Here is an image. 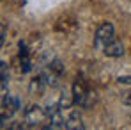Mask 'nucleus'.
<instances>
[{
	"label": "nucleus",
	"mask_w": 131,
	"mask_h": 130,
	"mask_svg": "<svg viewBox=\"0 0 131 130\" xmlns=\"http://www.w3.org/2000/svg\"><path fill=\"white\" fill-rule=\"evenodd\" d=\"M64 71L66 68L62 64V61H59V59H53V61H50L48 64L43 66V70L39 71V75L43 77V80L46 82V86H57L59 84V80L64 77Z\"/></svg>",
	"instance_id": "1"
},
{
	"label": "nucleus",
	"mask_w": 131,
	"mask_h": 130,
	"mask_svg": "<svg viewBox=\"0 0 131 130\" xmlns=\"http://www.w3.org/2000/svg\"><path fill=\"white\" fill-rule=\"evenodd\" d=\"M46 121H48V112L41 105L34 103L28 109H25L23 123H25L27 128H41V127H44L43 123H46Z\"/></svg>",
	"instance_id": "2"
},
{
	"label": "nucleus",
	"mask_w": 131,
	"mask_h": 130,
	"mask_svg": "<svg viewBox=\"0 0 131 130\" xmlns=\"http://www.w3.org/2000/svg\"><path fill=\"white\" fill-rule=\"evenodd\" d=\"M71 94H73V102L76 107H82V109H87L94 103L92 100V93L87 89L85 82L82 79H76L73 82V87H71Z\"/></svg>",
	"instance_id": "3"
},
{
	"label": "nucleus",
	"mask_w": 131,
	"mask_h": 130,
	"mask_svg": "<svg viewBox=\"0 0 131 130\" xmlns=\"http://www.w3.org/2000/svg\"><path fill=\"white\" fill-rule=\"evenodd\" d=\"M48 112V125L44 128L50 130H64L67 127V118H64V109H60L59 103H51L46 107Z\"/></svg>",
	"instance_id": "4"
},
{
	"label": "nucleus",
	"mask_w": 131,
	"mask_h": 130,
	"mask_svg": "<svg viewBox=\"0 0 131 130\" xmlns=\"http://www.w3.org/2000/svg\"><path fill=\"white\" fill-rule=\"evenodd\" d=\"M21 107V100L18 96H4L2 98V110H0V121H2V128H5V121L14 114L18 112V109Z\"/></svg>",
	"instance_id": "5"
},
{
	"label": "nucleus",
	"mask_w": 131,
	"mask_h": 130,
	"mask_svg": "<svg viewBox=\"0 0 131 130\" xmlns=\"http://www.w3.org/2000/svg\"><path fill=\"white\" fill-rule=\"evenodd\" d=\"M112 39H115V27L110 22L101 23L96 30V48L103 50V46L106 43H110Z\"/></svg>",
	"instance_id": "6"
},
{
	"label": "nucleus",
	"mask_w": 131,
	"mask_h": 130,
	"mask_svg": "<svg viewBox=\"0 0 131 130\" xmlns=\"http://www.w3.org/2000/svg\"><path fill=\"white\" fill-rule=\"evenodd\" d=\"M106 57H112V59H117V57H122L124 55V45L121 43L119 39H112L110 43H106L101 50Z\"/></svg>",
	"instance_id": "7"
},
{
	"label": "nucleus",
	"mask_w": 131,
	"mask_h": 130,
	"mask_svg": "<svg viewBox=\"0 0 131 130\" xmlns=\"http://www.w3.org/2000/svg\"><path fill=\"white\" fill-rule=\"evenodd\" d=\"M20 64H21L23 73H30L32 71V59H30V52H28L25 41H20Z\"/></svg>",
	"instance_id": "8"
},
{
	"label": "nucleus",
	"mask_w": 131,
	"mask_h": 130,
	"mask_svg": "<svg viewBox=\"0 0 131 130\" xmlns=\"http://www.w3.org/2000/svg\"><path fill=\"white\" fill-rule=\"evenodd\" d=\"M67 130H83L85 128V125H83V118H82V114L76 110V109H73L71 112H69V116H67Z\"/></svg>",
	"instance_id": "9"
},
{
	"label": "nucleus",
	"mask_w": 131,
	"mask_h": 130,
	"mask_svg": "<svg viewBox=\"0 0 131 130\" xmlns=\"http://www.w3.org/2000/svg\"><path fill=\"white\" fill-rule=\"evenodd\" d=\"M0 86H2V98L7 96V87H9V73H7V63H0Z\"/></svg>",
	"instance_id": "10"
},
{
	"label": "nucleus",
	"mask_w": 131,
	"mask_h": 130,
	"mask_svg": "<svg viewBox=\"0 0 131 130\" xmlns=\"http://www.w3.org/2000/svg\"><path fill=\"white\" fill-rule=\"evenodd\" d=\"M57 103L60 105V109H71L73 105H74V102H73V94L64 93V94L59 98V102H57Z\"/></svg>",
	"instance_id": "11"
},
{
	"label": "nucleus",
	"mask_w": 131,
	"mask_h": 130,
	"mask_svg": "<svg viewBox=\"0 0 131 130\" xmlns=\"http://www.w3.org/2000/svg\"><path fill=\"white\" fill-rule=\"evenodd\" d=\"M117 82L119 84H124V86H131V77H119Z\"/></svg>",
	"instance_id": "12"
},
{
	"label": "nucleus",
	"mask_w": 131,
	"mask_h": 130,
	"mask_svg": "<svg viewBox=\"0 0 131 130\" xmlns=\"http://www.w3.org/2000/svg\"><path fill=\"white\" fill-rule=\"evenodd\" d=\"M5 43V23H2V34H0V46Z\"/></svg>",
	"instance_id": "13"
},
{
	"label": "nucleus",
	"mask_w": 131,
	"mask_h": 130,
	"mask_svg": "<svg viewBox=\"0 0 131 130\" xmlns=\"http://www.w3.org/2000/svg\"><path fill=\"white\" fill-rule=\"evenodd\" d=\"M122 102H124L126 105H131V91H129V93H126V94L122 96Z\"/></svg>",
	"instance_id": "14"
},
{
	"label": "nucleus",
	"mask_w": 131,
	"mask_h": 130,
	"mask_svg": "<svg viewBox=\"0 0 131 130\" xmlns=\"http://www.w3.org/2000/svg\"><path fill=\"white\" fill-rule=\"evenodd\" d=\"M9 128L20 130V128H27V127H25V123H14V125H9Z\"/></svg>",
	"instance_id": "15"
},
{
	"label": "nucleus",
	"mask_w": 131,
	"mask_h": 130,
	"mask_svg": "<svg viewBox=\"0 0 131 130\" xmlns=\"http://www.w3.org/2000/svg\"><path fill=\"white\" fill-rule=\"evenodd\" d=\"M129 118H131V114H129Z\"/></svg>",
	"instance_id": "16"
}]
</instances>
